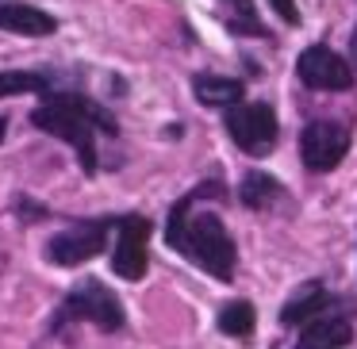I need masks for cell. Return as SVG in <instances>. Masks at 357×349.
Listing matches in <instances>:
<instances>
[{
  "label": "cell",
  "instance_id": "obj_1",
  "mask_svg": "<svg viewBox=\"0 0 357 349\" xmlns=\"http://www.w3.org/2000/svg\"><path fill=\"white\" fill-rule=\"evenodd\" d=\"M227 188L219 180H204L188 196H181L173 203L169 219H165V242L169 249H177L181 257H188L192 265H200L204 272H211L215 280H231L234 265H238V249H234L231 231L223 226V219L211 211H192L200 200H223Z\"/></svg>",
  "mask_w": 357,
  "mask_h": 349
},
{
  "label": "cell",
  "instance_id": "obj_2",
  "mask_svg": "<svg viewBox=\"0 0 357 349\" xmlns=\"http://www.w3.org/2000/svg\"><path fill=\"white\" fill-rule=\"evenodd\" d=\"M31 123L39 131L54 134V139L70 142L77 150L81 169L93 177L96 173V131L104 134H119V123L108 108L93 104L89 96L81 93H47L43 104L31 111Z\"/></svg>",
  "mask_w": 357,
  "mask_h": 349
},
{
  "label": "cell",
  "instance_id": "obj_3",
  "mask_svg": "<svg viewBox=\"0 0 357 349\" xmlns=\"http://www.w3.org/2000/svg\"><path fill=\"white\" fill-rule=\"evenodd\" d=\"M70 323H93L96 330L116 334V330H123L127 315H123L119 295L112 292L108 284L85 277V280H77V284L70 288V295L62 300V307H58V315H54V323H50V326L62 330V326H70Z\"/></svg>",
  "mask_w": 357,
  "mask_h": 349
},
{
  "label": "cell",
  "instance_id": "obj_4",
  "mask_svg": "<svg viewBox=\"0 0 357 349\" xmlns=\"http://www.w3.org/2000/svg\"><path fill=\"white\" fill-rule=\"evenodd\" d=\"M116 226V219H77L66 231H58L47 242V261L58 269H73V265L93 261L100 249H108V231Z\"/></svg>",
  "mask_w": 357,
  "mask_h": 349
},
{
  "label": "cell",
  "instance_id": "obj_5",
  "mask_svg": "<svg viewBox=\"0 0 357 349\" xmlns=\"http://www.w3.org/2000/svg\"><path fill=\"white\" fill-rule=\"evenodd\" d=\"M227 123V134L234 139V146L242 150V154L250 157H265L273 146H277V111L269 108V104H231L223 116Z\"/></svg>",
  "mask_w": 357,
  "mask_h": 349
},
{
  "label": "cell",
  "instance_id": "obj_6",
  "mask_svg": "<svg viewBox=\"0 0 357 349\" xmlns=\"http://www.w3.org/2000/svg\"><path fill=\"white\" fill-rule=\"evenodd\" d=\"M150 219L146 215H119L116 219V249H112V272L119 280H142L146 277V242H150Z\"/></svg>",
  "mask_w": 357,
  "mask_h": 349
},
{
  "label": "cell",
  "instance_id": "obj_7",
  "mask_svg": "<svg viewBox=\"0 0 357 349\" xmlns=\"http://www.w3.org/2000/svg\"><path fill=\"white\" fill-rule=\"evenodd\" d=\"M296 73H300V81L307 88H315V93H349V88H354V70H349V62L342 54H334L331 47H323V42L307 47L296 58Z\"/></svg>",
  "mask_w": 357,
  "mask_h": 349
},
{
  "label": "cell",
  "instance_id": "obj_8",
  "mask_svg": "<svg viewBox=\"0 0 357 349\" xmlns=\"http://www.w3.org/2000/svg\"><path fill=\"white\" fill-rule=\"evenodd\" d=\"M349 150V131L331 119H315L300 134V157L311 173H331Z\"/></svg>",
  "mask_w": 357,
  "mask_h": 349
},
{
  "label": "cell",
  "instance_id": "obj_9",
  "mask_svg": "<svg viewBox=\"0 0 357 349\" xmlns=\"http://www.w3.org/2000/svg\"><path fill=\"white\" fill-rule=\"evenodd\" d=\"M349 338H354L349 318L338 315V311H326V315H315L303 323V334L296 341V349H346Z\"/></svg>",
  "mask_w": 357,
  "mask_h": 349
},
{
  "label": "cell",
  "instance_id": "obj_10",
  "mask_svg": "<svg viewBox=\"0 0 357 349\" xmlns=\"http://www.w3.org/2000/svg\"><path fill=\"white\" fill-rule=\"evenodd\" d=\"M0 31L12 35H27V39H47V35L58 31V20L50 12L35 8V4H4L0 0Z\"/></svg>",
  "mask_w": 357,
  "mask_h": 349
},
{
  "label": "cell",
  "instance_id": "obj_11",
  "mask_svg": "<svg viewBox=\"0 0 357 349\" xmlns=\"http://www.w3.org/2000/svg\"><path fill=\"white\" fill-rule=\"evenodd\" d=\"M192 93L204 108H231V104H238L246 96V85L234 77H219V73H196Z\"/></svg>",
  "mask_w": 357,
  "mask_h": 349
},
{
  "label": "cell",
  "instance_id": "obj_12",
  "mask_svg": "<svg viewBox=\"0 0 357 349\" xmlns=\"http://www.w3.org/2000/svg\"><path fill=\"white\" fill-rule=\"evenodd\" d=\"M331 307H334V295L326 292L323 284H307V292L288 300L284 307H280V326H300V323H307V318L323 315V311H331Z\"/></svg>",
  "mask_w": 357,
  "mask_h": 349
},
{
  "label": "cell",
  "instance_id": "obj_13",
  "mask_svg": "<svg viewBox=\"0 0 357 349\" xmlns=\"http://www.w3.org/2000/svg\"><path fill=\"white\" fill-rule=\"evenodd\" d=\"M238 200H242V208H250V211L273 208V203L280 200V180L269 177L265 169H250L246 177L238 180Z\"/></svg>",
  "mask_w": 357,
  "mask_h": 349
},
{
  "label": "cell",
  "instance_id": "obj_14",
  "mask_svg": "<svg viewBox=\"0 0 357 349\" xmlns=\"http://www.w3.org/2000/svg\"><path fill=\"white\" fill-rule=\"evenodd\" d=\"M54 85V73H43V70H4L0 73V100L4 96H24V93H50Z\"/></svg>",
  "mask_w": 357,
  "mask_h": 349
},
{
  "label": "cell",
  "instance_id": "obj_15",
  "mask_svg": "<svg viewBox=\"0 0 357 349\" xmlns=\"http://www.w3.org/2000/svg\"><path fill=\"white\" fill-rule=\"evenodd\" d=\"M227 8V31L231 35H242V39H269V27L257 20V12H254V0H223Z\"/></svg>",
  "mask_w": 357,
  "mask_h": 349
},
{
  "label": "cell",
  "instance_id": "obj_16",
  "mask_svg": "<svg viewBox=\"0 0 357 349\" xmlns=\"http://www.w3.org/2000/svg\"><path fill=\"white\" fill-rule=\"evenodd\" d=\"M215 326H219L223 334H231V338H250V334H254V326H257V311H254V303H246V300L227 303V307L219 311Z\"/></svg>",
  "mask_w": 357,
  "mask_h": 349
},
{
  "label": "cell",
  "instance_id": "obj_17",
  "mask_svg": "<svg viewBox=\"0 0 357 349\" xmlns=\"http://www.w3.org/2000/svg\"><path fill=\"white\" fill-rule=\"evenodd\" d=\"M269 4L288 27H300V8H296V0H269Z\"/></svg>",
  "mask_w": 357,
  "mask_h": 349
},
{
  "label": "cell",
  "instance_id": "obj_18",
  "mask_svg": "<svg viewBox=\"0 0 357 349\" xmlns=\"http://www.w3.org/2000/svg\"><path fill=\"white\" fill-rule=\"evenodd\" d=\"M16 211L24 215V223H39V219H47V208H43V203H31L27 196L16 200Z\"/></svg>",
  "mask_w": 357,
  "mask_h": 349
},
{
  "label": "cell",
  "instance_id": "obj_19",
  "mask_svg": "<svg viewBox=\"0 0 357 349\" xmlns=\"http://www.w3.org/2000/svg\"><path fill=\"white\" fill-rule=\"evenodd\" d=\"M4 131H8V119L0 116V142H4Z\"/></svg>",
  "mask_w": 357,
  "mask_h": 349
},
{
  "label": "cell",
  "instance_id": "obj_20",
  "mask_svg": "<svg viewBox=\"0 0 357 349\" xmlns=\"http://www.w3.org/2000/svg\"><path fill=\"white\" fill-rule=\"evenodd\" d=\"M354 54H357V31H354Z\"/></svg>",
  "mask_w": 357,
  "mask_h": 349
}]
</instances>
